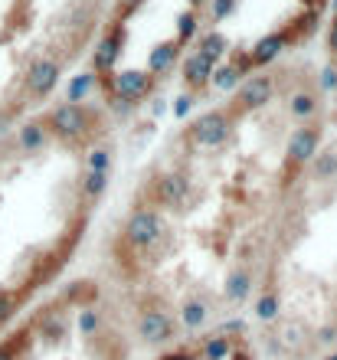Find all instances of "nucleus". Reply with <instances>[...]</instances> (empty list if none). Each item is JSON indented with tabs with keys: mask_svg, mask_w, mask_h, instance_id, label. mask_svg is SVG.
Returning a JSON list of instances; mask_svg holds the SVG:
<instances>
[{
	"mask_svg": "<svg viewBox=\"0 0 337 360\" xmlns=\"http://www.w3.org/2000/svg\"><path fill=\"white\" fill-rule=\"evenodd\" d=\"M132 321L102 278L56 285L7 331L0 360H134Z\"/></svg>",
	"mask_w": 337,
	"mask_h": 360,
	"instance_id": "1",
	"label": "nucleus"
},
{
	"mask_svg": "<svg viewBox=\"0 0 337 360\" xmlns=\"http://www.w3.org/2000/svg\"><path fill=\"white\" fill-rule=\"evenodd\" d=\"M148 360H262L243 318L151 347Z\"/></svg>",
	"mask_w": 337,
	"mask_h": 360,
	"instance_id": "2",
	"label": "nucleus"
},
{
	"mask_svg": "<svg viewBox=\"0 0 337 360\" xmlns=\"http://www.w3.org/2000/svg\"><path fill=\"white\" fill-rule=\"evenodd\" d=\"M154 89V76L141 72V69H125L112 76V102L115 105H138L141 98H148Z\"/></svg>",
	"mask_w": 337,
	"mask_h": 360,
	"instance_id": "3",
	"label": "nucleus"
},
{
	"mask_svg": "<svg viewBox=\"0 0 337 360\" xmlns=\"http://www.w3.org/2000/svg\"><path fill=\"white\" fill-rule=\"evenodd\" d=\"M272 79L269 76H249L243 82V89H239V95H236V105H243V108H249V112H259V108H265V105L272 102Z\"/></svg>",
	"mask_w": 337,
	"mask_h": 360,
	"instance_id": "4",
	"label": "nucleus"
},
{
	"mask_svg": "<svg viewBox=\"0 0 337 360\" xmlns=\"http://www.w3.org/2000/svg\"><path fill=\"white\" fill-rule=\"evenodd\" d=\"M56 82H59V66L53 59H37V63L30 66V72H27V92L30 95L43 98V95H49L56 89Z\"/></svg>",
	"mask_w": 337,
	"mask_h": 360,
	"instance_id": "5",
	"label": "nucleus"
},
{
	"mask_svg": "<svg viewBox=\"0 0 337 360\" xmlns=\"http://www.w3.org/2000/svg\"><path fill=\"white\" fill-rule=\"evenodd\" d=\"M125 46V27L118 23V27L108 33V37L98 43V49H95V56H92V69L95 72H108V69L115 66V59H118V53H122Z\"/></svg>",
	"mask_w": 337,
	"mask_h": 360,
	"instance_id": "6",
	"label": "nucleus"
},
{
	"mask_svg": "<svg viewBox=\"0 0 337 360\" xmlns=\"http://www.w3.org/2000/svg\"><path fill=\"white\" fill-rule=\"evenodd\" d=\"M177 53H180V43H160V46L148 56V72L151 76H164V72H170L174 63H177Z\"/></svg>",
	"mask_w": 337,
	"mask_h": 360,
	"instance_id": "7",
	"label": "nucleus"
},
{
	"mask_svg": "<svg viewBox=\"0 0 337 360\" xmlns=\"http://www.w3.org/2000/svg\"><path fill=\"white\" fill-rule=\"evenodd\" d=\"M210 76H213V63L206 56H200V53H193V56L184 63V79H187V86L200 89L210 82Z\"/></svg>",
	"mask_w": 337,
	"mask_h": 360,
	"instance_id": "8",
	"label": "nucleus"
},
{
	"mask_svg": "<svg viewBox=\"0 0 337 360\" xmlns=\"http://www.w3.org/2000/svg\"><path fill=\"white\" fill-rule=\"evenodd\" d=\"M281 43H285V39H281L279 33H272V37L259 39V43H255V49H253V56H249V63H253V66H265V63H272V59L281 53Z\"/></svg>",
	"mask_w": 337,
	"mask_h": 360,
	"instance_id": "9",
	"label": "nucleus"
},
{
	"mask_svg": "<svg viewBox=\"0 0 337 360\" xmlns=\"http://www.w3.org/2000/svg\"><path fill=\"white\" fill-rule=\"evenodd\" d=\"M223 53H226V37L223 33H206V37L200 39V56H206L210 63H216Z\"/></svg>",
	"mask_w": 337,
	"mask_h": 360,
	"instance_id": "10",
	"label": "nucleus"
},
{
	"mask_svg": "<svg viewBox=\"0 0 337 360\" xmlns=\"http://www.w3.org/2000/svg\"><path fill=\"white\" fill-rule=\"evenodd\" d=\"M95 89V76L92 72H85V76H75L72 82H69V89H66V102H82L85 95Z\"/></svg>",
	"mask_w": 337,
	"mask_h": 360,
	"instance_id": "11",
	"label": "nucleus"
},
{
	"mask_svg": "<svg viewBox=\"0 0 337 360\" xmlns=\"http://www.w3.org/2000/svg\"><path fill=\"white\" fill-rule=\"evenodd\" d=\"M314 108H318V98H314L311 92H295L291 95V115H295V118H311Z\"/></svg>",
	"mask_w": 337,
	"mask_h": 360,
	"instance_id": "12",
	"label": "nucleus"
},
{
	"mask_svg": "<svg viewBox=\"0 0 337 360\" xmlns=\"http://www.w3.org/2000/svg\"><path fill=\"white\" fill-rule=\"evenodd\" d=\"M239 79H243V72H239L236 66H223V69H216V72H213V82L220 89H233Z\"/></svg>",
	"mask_w": 337,
	"mask_h": 360,
	"instance_id": "13",
	"label": "nucleus"
},
{
	"mask_svg": "<svg viewBox=\"0 0 337 360\" xmlns=\"http://www.w3.org/2000/svg\"><path fill=\"white\" fill-rule=\"evenodd\" d=\"M193 30H197V13H193V10L180 13V39L177 43H187V39L193 37Z\"/></svg>",
	"mask_w": 337,
	"mask_h": 360,
	"instance_id": "14",
	"label": "nucleus"
},
{
	"mask_svg": "<svg viewBox=\"0 0 337 360\" xmlns=\"http://www.w3.org/2000/svg\"><path fill=\"white\" fill-rule=\"evenodd\" d=\"M233 10H236V0H216L213 13H216V20H223V17H229Z\"/></svg>",
	"mask_w": 337,
	"mask_h": 360,
	"instance_id": "15",
	"label": "nucleus"
},
{
	"mask_svg": "<svg viewBox=\"0 0 337 360\" xmlns=\"http://www.w3.org/2000/svg\"><path fill=\"white\" fill-rule=\"evenodd\" d=\"M321 86H324V89H337V69L334 66H328L324 72H321Z\"/></svg>",
	"mask_w": 337,
	"mask_h": 360,
	"instance_id": "16",
	"label": "nucleus"
},
{
	"mask_svg": "<svg viewBox=\"0 0 337 360\" xmlns=\"http://www.w3.org/2000/svg\"><path fill=\"white\" fill-rule=\"evenodd\" d=\"M328 46H331V53H337V17H334V23H331V30H328Z\"/></svg>",
	"mask_w": 337,
	"mask_h": 360,
	"instance_id": "17",
	"label": "nucleus"
},
{
	"mask_svg": "<svg viewBox=\"0 0 337 360\" xmlns=\"http://www.w3.org/2000/svg\"><path fill=\"white\" fill-rule=\"evenodd\" d=\"M138 7H141V0H122V17H128V13Z\"/></svg>",
	"mask_w": 337,
	"mask_h": 360,
	"instance_id": "18",
	"label": "nucleus"
},
{
	"mask_svg": "<svg viewBox=\"0 0 337 360\" xmlns=\"http://www.w3.org/2000/svg\"><path fill=\"white\" fill-rule=\"evenodd\" d=\"M318 360H337V341L331 344V347H328V351H324V354H321Z\"/></svg>",
	"mask_w": 337,
	"mask_h": 360,
	"instance_id": "19",
	"label": "nucleus"
},
{
	"mask_svg": "<svg viewBox=\"0 0 337 360\" xmlns=\"http://www.w3.org/2000/svg\"><path fill=\"white\" fill-rule=\"evenodd\" d=\"M190 4H203V0H190Z\"/></svg>",
	"mask_w": 337,
	"mask_h": 360,
	"instance_id": "20",
	"label": "nucleus"
},
{
	"mask_svg": "<svg viewBox=\"0 0 337 360\" xmlns=\"http://www.w3.org/2000/svg\"><path fill=\"white\" fill-rule=\"evenodd\" d=\"M334 7H337V0H334Z\"/></svg>",
	"mask_w": 337,
	"mask_h": 360,
	"instance_id": "21",
	"label": "nucleus"
}]
</instances>
